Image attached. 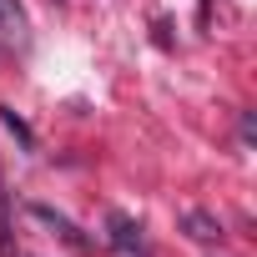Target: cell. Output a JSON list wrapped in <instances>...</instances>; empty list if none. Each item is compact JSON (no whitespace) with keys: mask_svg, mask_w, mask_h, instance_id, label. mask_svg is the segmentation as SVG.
I'll use <instances>...</instances> for the list:
<instances>
[{"mask_svg":"<svg viewBox=\"0 0 257 257\" xmlns=\"http://www.w3.org/2000/svg\"><path fill=\"white\" fill-rule=\"evenodd\" d=\"M182 227H187L192 242H222V237H227L222 222H217L212 212H202V207H187V212H182Z\"/></svg>","mask_w":257,"mask_h":257,"instance_id":"7a4b0ae2","label":"cell"},{"mask_svg":"<svg viewBox=\"0 0 257 257\" xmlns=\"http://www.w3.org/2000/svg\"><path fill=\"white\" fill-rule=\"evenodd\" d=\"M106 232H111V247L126 252V257H152V242L142 237V222H132L126 212H111L106 217Z\"/></svg>","mask_w":257,"mask_h":257,"instance_id":"6da1fadb","label":"cell"},{"mask_svg":"<svg viewBox=\"0 0 257 257\" xmlns=\"http://www.w3.org/2000/svg\"><path fill=\"white\" fill-rule=\"evenodd\" d=\"M0 36L6 41H26V11L16 0H0Z\"/></svg>","mask_w":257,"mask_h":257,"instance_id":"3957f363","label":"cell"},{"mask_svg":"<svg viewBox=\"0 0 257 257\" xmlns=\"http://www.w3.org/2000/svg\"><path fill=\"white\" fill-rule=\"evenodd\" d=\"M0 121H6L11 132H16V137H21V142L31 147V132H26V121H16V111H11V106H0Z\"/></svg>","mask_w":257,"mask_h":257,"instance_id":"8992f818","label":"cell"},{"mask_svg":"<svg viewBox=\"0 0 257 257\" xmlns=\"http://www.w3.org/2000/svg\"><path fill=\"white\" fill-rule=\"evenodd\" d=\"M0 257H16V242H11V207H6V182H0Z\"/></svg>","mask_w":257,"mask_h":257,"instance_id":"5b68a950","label":"cell"},{"mask_svg":"<svg viewBox=\"0 0 257 257\" xmlns=\"http://www.w3.org/2000/svg\"><path fill=\"white\" fill-rule=\"evenodd\" d=\"M31 217H41V222H46V227H56V232H61V237H66V242H71V247H91V242H86V237H81V232H76V227H71V222H66V217H56V212H51V207H41V202H36V207H31Z\"/></svg>","mask_w":257,"mask_h":257,"instance_id":"277c9868","label":"cell"}]
</instances>
